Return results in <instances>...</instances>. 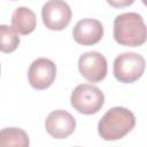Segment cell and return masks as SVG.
<instances>
[{
    "label": "cell",
    "mask_w": 147,
    "mask_h": 147,
    "mask_svg": "<svg viewBox=\"0 0 147 147\" xmlns=\"http://www.w3.org/2000/svg\"><path fill=\"white\" fill-rule=\"evenodd\" d=\"M114 39L122 46L138 47L146 42L147 29L144 18L138 13H124L114 20Z\"/></svg>",
    "instance_id": "cell-1"
},
{
    "label": "cell",
    "mask_w": 147,
    "mask_h": 147,
    "mask_svg": "<svg viewBox=\"0 0 147 147\" xmlns=\"http://www.w3.org/2000/svg\"><path fill=\"white\" fill-rule=\"evenodd\" d=\"M136 125L134 114L124 107H113L99 121V136L107 141L124 138Z\"/></svg>",
    "instance_id": "cell-2"
},
{
    "label": "cell",
    "mask_w": 147,
    "mask_h": 147,
    "mask_svg": "<svg viewBox=\"0 0 147 147\" xmlns=\"http://www.w3.org/2000/svg\"><path fill=\"white\" fill-rule=\"evenodd\" d=\"M71 106L80 114L92 115L96 114L105 103L103 92L90 84L77 85L70 96Z\"/></svg>",
    "instance_id": "cell-3"
},
{
    "label": "cell",
    "mask_w": 147,
    "mask_h": 147,
    "mask_svg": "<svg viewBox=\"0 0 147 147\" xmlns=\"http://www.w3.org/2000/svg\"><path fill=\"white\" fill-rule=\"evenodd\" d=\"M145 71V59L142 55L126 52L119 54L113 67V72L115 78L119 83L130 84L138 80Z\"/></svg>",
    "instance_id": "cell-4"
},
{
    "label": "cell",
    "mask_w": 147,
    "mask_h": 147,
    "mask_svg": "<svg viewBox=\"0 0 147 147\" xmlns=\"http://www.w3.org/2000/svg\"><path fill=\"white\" fill-rule=\"evenodd\" d=\"M71 9L64 0H49L41 9V17L45 26L53 31H61L71 21Z\"/></svg>",
    "instance_id": "cell-5"
},
{
    "label": "cell",
    "mask_w": 147,
    "mask_h": 147,
    "mask_svg": "<svg viewBox=\"0 0 147 147\" xmlns=\"http://www.w3.org/2000/svg\"><path fill=\"white\" fill-rule=\"evenodd\" d=\"M78 69L80 75L91 83H99L107 76V60L95 51L86 52L78 60Z\"/></svg>",
    "instance_id": "cell-6"
},
{
    "label": "cell",
    "mask_w": 147,
    "mask_h": 147,
    "mask_svg": "<svg viewBox=\"0 0 147 147\" xmlns=\"http://www.w3.org/2000/svg\"><path fill=\"white\" fill-rule=\"evenodd\" d=\"M56 77V65L53 61L46 57L34 60L29 68L28 78L30 85L36 90L48 88Z\"/></svg>",
    "instance_id": "cell-7"
},
{
    "label": "cell",
    "mask_w": 147,
    "mask_h": 147,
    "mask_svg": "<svg viewBox=\"0 0 147 147\" xmlns=\"http://www.w3.org/2000/svg\"><path fill=\"white\" fill-rule=\"evenodd\" d=\"M45 129L53 138L65 139L74 133L76 129V119L65 110H54L46 117Z\"/></svg>",
    "instance_id": "cell-8"
},
{
    "label": "cell",
    "mask_w": 147,
    "mask_h": 147,
    "mask_svg": "<svg viewBox=\"0 0 147 147\" xmlns=\"http://www.w3.org/2000/svg\"><path fill=\"white\" fill-rule=\"evenodd\" d=\"M72 37L79 45H95L103 37V26L95 18H83L76 23L72 30Z\"/></svg>",
    "instance_id": "cell-9"
},
{
    "label": "cell",
    "mask_w": 147,
    "mask_h": 147,
    "mask_svg": "<svg viewBox=\"0 0 147 147\" xmlns=\"http://www.w3.org/2000/svg\"><path fill=\"white\" fill-rule=\"evenodd\" d=\"M37 25L36 14L28 7H18L11 15V26L20 34L26 36L34 31Z\"/></svg>",
    "instance_id": "cell-10"
},
{
    "label": "cell",
    "mask_w": 147,
    "mask_h": 147,
    "mask_svg": "<svg viewBox=\"0 0 147 147\" xmlns=\"http://www.w3.org/2000/svg\"><path fill=\"white\" fill-rule=\"evenodd\" d=\"M30 145L26 132L20 127H5L0 130V147H28Z\"/></svg>",
    "instance_id": "cell-11"
},
{
    "label": "cell",
    "mask_w": 147,
    "mask_h": 147,
    "mask_svg": "<svg viewBox=\"0 0 147 147\" xmlns=\"http://www.w3.org/2000/svg\"><path fill=\"white\" fill-rule=\"evenodd\" d=\"M20 45L18 33L13 26L2 24L0 25V52L11 53Z\"/></svg>",
    "instance_id": "cell-12"
},
{
    "label": "cell",
    "mask_w": 147,
    "mask_h": 147,
    "mask_svg": "<svg viewBox=\"0 0 147 147\" xmlns=\"http://www.w3.org/2000/svg\"><path fill=\"white\" fill-rule=\"evenodd\" d=\"M107 2L114 8H124L131 6L134 2V0H107Z\"/></svg>",
    "instance_id": "cell-13"
},
{
    "label": "cell",
    "mask_w": 147,
    "mask_h": 147,
    "mask_svg": "<svg viewBox=\"0 0 147 147\" xmlns=\"http://www.w3.org/2000/svg\"><path fill=\"white\" fill-rule=\"evenodd\" d=\"M0 72H1V67H0Z\"/></svg>",
    "instance_id": "cell-14"
},
{
    "label": "cell",
    "mask_w": 147,
    "mask_h": 147,
    "mask_svg": "<svg viewBox=\"0 0 147 147\" xmlns=\"http://www.w3.org/2000/svg\"><path fill=\"white\" fill-rule=\"evenodd\" d=\"M142 1H144V2H145V0H142Z\"/></svg>",
    "instance_id": "cell-15"
}]
</instances>
